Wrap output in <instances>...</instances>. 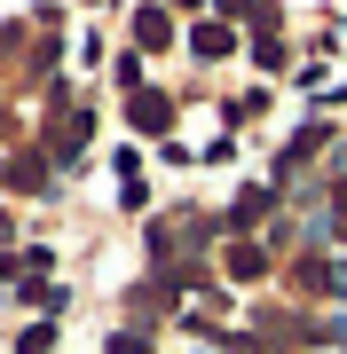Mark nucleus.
I'll return each instance as SVG.
<instances>
[{
	"instance_id": "3",
	"label": "nucleus",
	"mask_w": 347,
	"mask_h": 354,
	"mask_svg": "<svg viewBox=\"0 0 347 354\" xmlns=\"http://www.w3.org/2000/svg\"><path fill=\"white\" fill-rule=\"evenodd\" d=\"M190 48H197V55H229V32H221V24H197Z\"/></svg>"
},
{
	"instance_id": "1",
	"label": "nucleus",
	"mask_w": 347,
	"mask_h": 354,
	"mask_svg": "<svg viewBox=\"0 0 347 354\" xmlns=\"http://www.w3.org/2000/svg\"><path fill=\"white\" fill-rule=\"evenodd\" d=\"M134 39H142V48H166V39H174L166 8H142V16H134Z\"/></svg>"
},
{
	"instance_id": "2",
	"label": "nucleus",
	"mask_w": 347,
	"mask_h": 354,
	"mask_svg": "<svg viewBox=\"0 0 347 354\" xmlns=\"http://www.w3.org/2000/svg\"><path fill=\"white\" fill-rule=\"evenodd\" d=\"M260 213H269V189H244V197H237V213H229V228H253Z\"/></svg>"
},
{
	"instance_id": "4",
	"label": "nucleus",
	"mask_w": 347,
	"mask_h": 354,
	"mask_svg": "<svg viewBox=\"0 0 347 354\" xmlns=\"http://www.w3.org/2000/svg\"><path fill=\"white\" fill-rule=\"evenodd\" d=\"M229 276H244V283L260 276V252H253V244H237V252H229Z\"/></svg>"
}]
</instances>
